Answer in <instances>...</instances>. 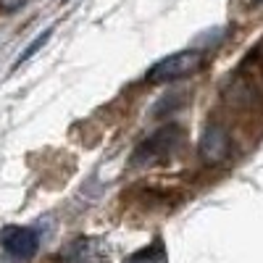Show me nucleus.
Listing matches in <instances>:
<instances>
[{"label": "nucleus", "mask_w": 263, "mask_h": 263, "mask_svg": "<svg viewBox=\"0 0 263 263\" xmlns=\"http://www.w3.org/2000/svg\"><path fill=\"white\" fill-rule=\"evenodd\" d=\"M253 3H255V6H260V3H263V0H253Z\"/></svg>", "instance_id": "nucleus-7"}, {"label": "nucleus", "mask_w": 263, "mask_h": 263, "mask_svg": "<svg viewBox=\"0 0 263 263\" xmlns=\"http://www.w3.org/2000/svg\"><path fill=\"white\" fill-rule=\"evenodd\" d=\"M182 142H184V129L179 124H168L158 129L156 135H150L145 142H140V147L132 153V166H150L166 161L182 147Z\"/></svg>", "instance_id": "nucleus-1"}, {"label": "nucleus", "mask_w": 263, "mask_h": 263, "mask_svg": "<svg viewBox=\"0 0 263 263\" xmlns=\"http://www.w3.org/2000/svg\"><path fill=\"white\" fill-rule=\"evenodd\" d=\"M124 263H168V253H166L163 239H153V242L145 245L142 250L132 253Z\"/></svg>", "instance_id": "nucleus-5"}, {"label": "nucleus", "mask_w": 263, "mask_h": 263, "mask_svg": "<svg viewBox=\"0 0 263 263\" xmlns=\"http://www.w3.org/2000/svg\"><path fill=\"white\" fill-rule=\"evenodd\" d=\"M205 63V55L200 50H179L161 58L156 66H150L147 82L150 84H166V82H177L184 77H192L200 66Z\"/></svg>", "instance_id": "nucleus-2"}, {"label": "nucleus", "mask_w": 263, "mask_h": 263, "mask_svg": "<svg viewBox=\"0 0 263 263\" xmlns=\"http://www.w3.org/2000/svg\"><path fill=\"white\" fill-rule=\"evenodd\" d=\"M24 3H27V0H0V8H3V11H16Z\"/></svg>", "instance_id": "nucleus-6"}, {"label": "nucleus", "mask_w": 263, "mask_h": 263, "mask_svg": "<svg viewBox=\"0 0 263 263\" xmlns=\"http://www.w3.org/2000/svg\"><path fill=\"white\" fill-rule=\"evenodd\" d=\"M0 245H3V250L11 258L29 260V258H34V253L40 248V237L29 227H6L0 232Z\"/></svg>", "instance_id": "nucleus-3"}, {"label": "nucleus", "mask_w": 263, "mask_h": 263, "mask_svg": "<svg viewBox=\"0 0 263 263\" xmlns=\"http://www.w3.org/2000/svg\"><path fill=\"white\" fill-rule=\"evenodd\" d=\"M232 153V137L221 124H208L200 137V158L205 163H221Z\"/></svg>", "instance_id": "nucleus-4"}]
</instances>
